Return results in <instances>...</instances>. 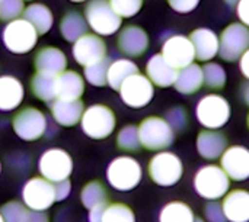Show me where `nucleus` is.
I'll return each instance as SVG.
<instances>
[{
  "instance_id": "nucleus-1",
  "label": "nucleus",
  "mask_w": 249,
  "mask_h": 222,
  "mask_svg": "<svg viewBox=\"0 0 249 222\" xmlns=\"http://www.w3.org/2000/svg\"><path fill=\"white\" fill-rule=\"evenodd\" d=\"M83 16L88 26L99 36H108L118 32L123 23V17L114 12L108 0H89Z\"/></svg>"
},
{
  "instance_id": "nucleus-2",
  "label": "nucleus",
  "mask_w": 249,
  "mask_h": 222,
  "mask_svg": "<svg viewBox=\"0 0 249 222\" xmlns=\"http://www.w3.org/2000/svg\"><path fill=\"white\" fill-rule=\"evenodd\" d=\"M194 188L201 198L207 201H217L226 196V193L229 192L231 179L222 167L216 164H209L201 167L196 173Z\"/></svg>"
},
{
  "instance_id": "nucleus-3",
  "label": "nucleus",
  "mask_w": 249,
  "mask_h": 222,
  "mask_svg": "<svg viewBox=\"0 0 249 222\" xmlns=\"http://www.w3.org/2000/svg\"><path fill=\"white\" fill-rule=\"evenodd\" d=\"M142 174L143 172L139 161L128 156L114 159L107 169V179L109 185L120 192L134 189L140 183Z\"/></svg>"
},
{
  "instance_id": "nucleus-4",
  "label": "nucleus",
  "mask_w": 249,
  "mask_h": 222,
  "mask_svg": "<svg viewBox=\"0 0 249 222\" xmlns=\"http://www.w3.org/2000/svg\"><path fill=\"white\" fill-rule=\"evenodd\" d=\"M139 137L142 147L150 151H160L172 145L175 140V131L165 121V118L149 116L140 122Z\"/></svg>"
},
{
  "instance_id": "nucleus-5",
  "label": "nucleus",
  "mask_w": 249,
  "mask_h": 222,
  "mask_svg": "<svg viewBox=\"0 0 249 222\" xmlns=\"http://www.w3.org/2000/svg\"><path fill=\"white\" fill-rule=\"evenodd\" d=\"M196 116L207 129L217 131L228 124L231 118V105L223 96L212 93L200 99L196 108Z\"/></svg>"
},
{
  "instance_id": "nucleus-6",
  "label": "nucleus",
  "mask_w": 249,
  "mask_h": 222,
  "mask_svg": "<svg viewBox=\"0 0 249 222\" xmlns=\"http://www.w3.org/2000/svg\"><path fill=\"white\" fill-rule=\"evenodd\" d=\"M149 176L159 186H174L177 185L184 173V166L181 159L169 151H160L152 157L149 161Z\"/></svg>"
},
{
  "instance_id": "nucleus-7",
  "label": "nucleus",
  "mask_w": 249,
  "mask_h": 222,
  "mask_svg": "<svg viewBox=\"0 0 249 222\" xmlns=\"http://www.w3.org/2000/svg\"><path fill=\"white\" fill-rule=\"evenodd\" d=\"M115 115L111 108L105 105H92L85 109L80 125L83 132L92 140H104L115 129Z\"/></svg>"
},
{
  "instance_id": "nucleus-8",
  "label": "nucleus",
  "mask_w": 249,
  "mask_h": 222,
  "mask_svg": "<svg viewBox=\"0 0 249 222\" xmlns=\"http://www.w3.org/2000/svg\"><path fill=\"white\" fill-rule=\"evenodd\" d=\"M38 32L25 19H15L3 29V44L13 54H26L36 45Z\"/></svg>"
},
{
  "instance_id": "nucleus-9",
  "label": "nucleus",
  "mask_w": 249,
  "mask_h": 222,
  "mask_svg": "<svg viewBox=\"0 0 249 222\" xmlns=\"http://www.w3.org/2000/svg\"><path fill=\"white\" fill-rule=\"evenodd\" d=\"M249 49V28L242 23L228 25L219 38V55L228 63L241 60Z\"/></svg>"
},
{
  "instance_id": "nucleus-10",
  "label": "nucleus",
  "mask_w": 249,
  "mask_h": 222,
  "mask_svg": "<svg viewBox=\"0 0 249 222\" xmlns=\"http://www.w3.org/2000/svg\"><path fill=\"white\" fill-rule=\"evenodd\" d=\"M15 134L23 141H35L44 137L48 128L47 116L36 108H25L19 111L12 121Z\"/></svg>"
},
{
  "instance_id": "nucleus-11",
  "label": "nucleus",
  "mask_w": 249,
  "mask_h": 222,
  "mask_svg": "<svg viewBox=\"0 0 249 222\" xmlns=\"http://www.w3.org/2000/svg\"><path fill=\"white\" fill-rule=\"evenodd\" d=\"M38 169L44 179L51 183H58L69 180L73 170V160L64 150L51 148L41 156Z\"/></svg>"
},
{
  "instance_id": "nucleus-12",
  "label": "nucleus",
  "mask_w": 249,
  "mask_h": 222,
  "mask_svg": "<svg viewBox=\"0 0 249 222\" xmlns=\"http://www.w3.org/2000/svg\"><path fill=\"white\" fill-rule=\"evenodd\" d=\"M22 201L31 211L42 212L47 211L55 202L54 183L44 177L29 179L22 189Z\"/></svg>"
},
{
  "instance_id": "nucleus-13",
  "label": "nucleus",
  "mask_w": 249,
  "mask_h": 222,
  "mask_svg": "<svg viewBox=\"0 0 249 222\" xmlns=\"http://www.w3.org/2000/svg\"><path fill=\"white\" fill-rule=\"evenodd\" d=\"M120 96L121 100L133 108L140 109L150 103L155 95L153 83L147 79V76H143L142 73L130 76L120 87Z\"/></svg>"
},
{
  "instance_id": "nucleus-14",
  "label": "nucleus",
  "mask_w": 249,
  "mask_h": 222,
  "mask_svg": "<svg viewBox=\"0 0 249 222\" xmlns=\"http://www.w3.org/2000/svg\"><path fill=\"white\" fill-rule=\"evenodd\" d=\"M162 57L177 70L191 65L196 60V51L188 36L172 35L162 45Z\"/></svg>"
},
{
  "instance_id": "nucleus-15",
  "label": "nucleus",
  "mask_w": 249,
  "mask_h": 222,
  "mask_svg": "<svg viewBox=\"0 0 249 222\" xmlns=\"http://www.w3.org/2000/svg\"><path fill=\"white\" fill-rule=\"evenodd\" d=\"M107 57V44L96 33H86L73 44V58L77 64L88 67Z\"/></svg>"
},
{
  "instance_id": "nucleus-16",
  "label": "nucleus",
  "mask_w": 249,
  "mask_h": 222,
  "mask_svg": "<svg viewBox=\"0 0 249 222\" xmlns=\"http://www.w3.org/2000/svg\"><path fill=\"white\" fill-rule=\"evenodd\" d=\"M220 167L232 180L244 182L249 179V150L242 145L226 148L220 157Z\"/></svg>"
},
{
  "instance_id": "nucleus-17",
  "label": "nucleus",
  "mask_w": 249,
  "mask_h": 222,
  "mask_svg": "<svg viewBox=\"0 0 249 222\" xmlns=\"http://www.w3.org/2000/svg\"><path fill=\"white\" fill-rule=\"evenodd\" d=\"M117 45L124 55L140 57L149 48V35L143 28L137 25H128L124 26L118 33Z\"/></svg>"
},
{
  "instance_id": "nucleus-18",
  "label": "nucleus",
  "mask_w": 249,
  "mask_h": 222,
  "mask_svg": "<svg viewBox=\"0 0 249 222\" xmlns=\"http://www.w3.org/2000/svg\"><path fill=\"white\" fill-rule=\"evenodd\" d=\"M34 67L36 73L55 77L66 71L67 58L64 52L55 47H44L41 48L34 58Z\"/></svg>"
},
{
  "instance_id": "nucleus-19",
  "label": "nucleus",
  "mask_w": 249,
  "mask_h": 222,
  "mask_svg": "<svg viewBox=\"0 0 249 222\" xmlns=\"http://www.w3.org/2000/svg\"><path fill=\"white\" fill-rule=\"evenodd\" d=\"M51 115L54 121L61 127H74L82 121L85 113V105L79 100H63L55 99L50 103Z\"/></svg>"
},
{
  "instance_id": "nucleus-20",
  "label": "nucleus",
  "mask_w": 249,
  "mask_h": 222,
  "mask_svg": "<svg viewBox=\"0 0 249 222\" xmlns=\"http://www.w3.org/2000/svg\"><path fill=\"white\" fill-rule=\"evenodd\" d=\"M226 220L231 222H249V192L236 189L228 192L222 202Z\"/></svg>"
},
{
  "instance_id": "nucleus-21",
  "label": "nucleus",
  "mask_w": 249,
  "mask_h": 222,
  "mask_svg": "<svg viewBox=\"0 0 249 222\" xmlns=\"http://www.w3.org/2000/svg\"><path fill=\"white\" fill-rule=\"evenodd\" d=\"M198 61H210L219 54V36L209 28H198L188 36Z\"/></svg>"
},
{
  "instance_id": "nucleus-22",
  "label": "nucleus",
  "mask_w": 249,
  "mask_h": 222,
  "mask_svg": "<svg viewBox=\"0 0 249 222\" xmlns=\"http://www.w3.org/2000/svg\"><path fill=\"white\" fill-rule=\"evenodd\" d=\"M54 84H55V99L79 100L85 92L83 77L73 70H66L61 74L55 76Z\"/></svg>"
},
{
  "instance_id": "nucleus-23",
  "label": "nucleus",
  "mask_w": 249,
  "mask_h": 222,
  "mask_svg": "<svg viewBox=\"0 0 249 222\" xmlns=\"http://www.w3.org/2000/svg\"><path fill=\"white\" fill-rule=\"evenodd\" d=\"M228 148V138L220 131L206 129L197 137V151L206 160L220 159Z\"/></svg>"
},
{
  "instance_id": "nucleus-24",
  "label": "nucleus",
  "mask_w": 249,
  "mask_h": 222,
  "mask_svg": "<svg viewBox=\"0 0 249 222\" xmlns=\"http://www.w3.org/2000/svg\"><path fill=\"white\" fill-rule=\"evenodd\" d=\"M146 76L158 87H169L175 84L178 70L169 65L162 54H156L146 64Z\"/></svg>"
},
{
  "instance_id": "nucleus-25",
  "label": "nucleus",
  "mask_w": 249,
  "mask_h": 222,
  "mask_svg": "<svg viewBox=\"0 0 249 222\" xmlns=\"http://www.w3.org/2000/svg\"><path fill=\"white\" fill-rule=\"evenodd\" d=\"M25 96L22 83L13 76H0V111L10 112L16 109Z\"/></svg>"
},
{
  "instance_id": "nucleus-26",
  "label": "nucleus",
  "mask_w": 249,
  "mask_h": 222,
  "mask_svg": "<svg viewBox=\"0 0 249 222\" xmlns=\"http://www.w3.org/2000/svg\"><path fill=\"white\" fill-rule=\"evenodd\" d=\"M203 84H204L203 67L193 63L191 65L182 70H178V76H177L174 86L177 92L182 95H193V93H197Z\"/></svg>"
},
{
  "instance_id": "nucleus-27",
  "label": "nucleus",
  "mask_w": 249,
  "mask_h": 222,
  "mask_svg": "<svg viewBox=\"0 0 249 222\" xmlns=\"http://www.w3.org/2000/svg\"><path fill=\"white\" fill-rule=\"evenodd\" d=\"M0 214L4 222H48V217L45 214L31 211L19 201L4 204L0 208Z\"/></svg>"
},
{
  "instance_id": "nucleus-28",
  "label": "nucleus",
  "mask_w": 249,
  "mask_h": 222,
  "mask_svg": "<svg viewBox=\"0 0 249 222\" xmlns=\"http://www.w3.org/2000/svg\"><path fill=\"white\" fill-rule=\"evenodd\" d=\"M23 19L28 20L38 32V35H45L54 23L53 12L48 6L42 3H32L28 7H25Z\"/></svg>"
},
{
  "instance_id": "nucleus-29",
  "label": "nucleus",
  "mask_w": 249,
  "mask_h": 222,
  "mask_svg": "<svg viewBox=\"0 0 249 222\" xmlns=\"http://www.w3.org/2000/svg\"><path fill=\"white\" fill-rule=\"evenodd\" d=\"M60 32L69 42H76L79 38L88 33V22L85 16L76 10L67 12L60 20Z\"/></svg>"
},
{
  "instance_id": "nucleus-30",
  "label": "nucleus",
  "mask_w": 249,
  "mask_h": 222,
  "mask_svg": "<svg viewBox=\"0 0 249 222\" xmlns=\"http://www.w3.org/2000/svg\"><path fill=\"white\" fill-rule=\"evenodd\" d=\"M140 73L139 71V67L136 63H133L131 60L128 58H120L114 63H111L109 68H108V77H107V81L109 84V87L112 90H120L121 84L133 74H137Z\"/></svg>"
},
{
  "instance_id": "nucleus-31",
  "label": "nucleus",
  "mask_w": 249,
  "mask_h": 222,
  "mask_svg": "<svg viewBox=\"0 0 249 222\" xmlns=\"http://www.w3.org/2000/svg\"><path fill=\"white\" fill-rule=\"evenodd\" d=\"M55 77L45 76V74H34L31 79V92L32 95L42 100L47 102L48 105L55 100Z\"/></svg>"
},
{
  "instance_id": "nucleus-32",
  "label": "nucleus",
  "mask_w": 249,
  "mask_h": 222,
  "mask_svg": "<svg viewBox=\"0 0 249 222\" xmlns=\"http://www.w3.org/2000/svg\"><path fill=\"white\" fill-rule=\"evenodd\" d=\"M194 220L191 206L179 201L166 204L159 215V222H194Z\"/></svg>"
},
{
  "instance_id": "nucleus-33",
  "label": "nucleus",
  "mask_w": 249,
  "mask_h": 222,
  "mask_svg": "<svg viewBox=\"0 0 249 222\" xmlns=\"http://www.w3.org/2000/svg\"><path fill=\"white\" fill-rule=\"evenodd\" d=\"M80 201H82L83 206H86L88 209H92V208H95L96 205H101V204H107L108 202V193H107L105 186L98 180L89 182L82 189Z\"/></svg>"
},
{
  "instance_id": "nucleus-34",
  "label": "nucleus",
  "mask_w": 249,
  "mask_h": 222,
  "mask_svg": "<svg viewBox=\"0 0 249 222\" xmlns=\"http://www.w3.org/2000/svg\"><path fill=\"white\" fill-rule=\"evenodd\" d=\"M111 63L108 60V57H105L104 60L95 63V64H90L88 67H85V79L88 83H90L92 86H96V87H102L105 84H108L107 81V77H108V68H109Z\"/></svg>"
},
{
  "instance_id": "nucleus-35",
  "label": "nucleus",
  "mask_w": 249,
  "mask_h": 222,
  "mask_svg": "<svg viewBox=\"0 0 249 222\" xmlns=\"http://www.w3.org/2000/svg\"><path fill=\"white\" fill-rule=\"evenodd\" d=\"M117 145L120 150L136 153L142 148L140 137H139V127L127 125L124 127L117 135Z\"/></svg>"
},
{
  "instance_id": "nucleus-36",
  "label": "nucleus",
  "mask_w": 249,
  "mask_h": 222,
  "mask_svg": "<svg viewBox=\"0 0 249 222\" xmlns=\"http://www.w3.org/2000/svg\"><path fill=\"white\" fill-rule=\"evenodd\" d=\"M203 76H204V84L209 89L220 90L226 84V71L217 63H207L203 67Z\"/></svg>"
},
{
  "instance_id": "nucleus-37",
  "label": "nucleus",
  "mask_w": 249,
  "mask_h": 222,
  "mask_svg": "<svg viewBox=\"0 0 249 222\" xmlns=\"http://www.w3.org/2000/svg\"><path fill=\"white\" fill-rule=\"evenodd\" d=\"M102 222H136L134 212L125 204H108Z\"/></svg>"
},
{
  "instance_id": "nucleus-38",
  "label": "nucleus",
  "mask_w": 249,
  "mask_h": 222,
  "mask_svg": "<svg viewBox=\"0 0 249 222\" xmlns=\"http://www.w3.org/2000/svg\"><path fill=\"white\" fill-rule=\"evenodd\" d=\"M25 12L23 0H0V20L12 22Z\"/></svg>"
},
{
  "instance_id": "nucleus-39",
  "label": "nucleus",
  "mask_w": 249,
  "mask_h": 222,
  "mask_svg": "<svg viewBox=\"0 0 249 222\" xmlns=\"http://www.w3.org/2000/svg\"><path fill=\"white\" fill-rule=\"evenodd\" d=\"M114 12L121 17H133L143 6V0H108Z\"/></svg>"
},
{
  "instance_id": "nucleus-40",
  "label": "nucleus",
  "mask_w": 249,
  "mask_h": 222,
  "mask_svg": "<svg viewBox=\"0 0 249 222\" xmlns=\"http://www.w3.org/2000/svg\"><path fill=\"white\" fill-rule=\"evenodd\" d=\"M165 121L171 125V128H172L174 131H177V132L185 131V128H187V125H188V115H187L185 108H182V106L171 108V109L166 112Z\"/></svg>"
},
{
  "instance_id": "nucleus-41",
  "label": "nucleus",
  "mask_w": 249,
  "mask_h": 222,
  "mask_svg": "<svg viewBox=\"0 0 249 222\" xmlns=\"http://www.w3.org/2000/svg\"><path fill=\"white\" fill-rule=\"evenodd\" d=\"M204 217L207 218L209 222H226V217L223 212V206L222 204H219L217 201H210L206 208H204Z\"/></svg>"
},
{
  "instance_id": "nucleus-42",
  "label": "nucleus",
  "mask_w": 249,
  "mask_h": 222,
  "mask_svg": "<svg viewBox=\"0 0 249 222\" xmlns=\"http://www.w3.org/2000/svg\"><path fill=\"white\" fill-rule=\"evenodd\" d=\"M200 0H168L171 9L178 13H190L198 6Z\"/></svg>"
},
{
  "instance_id": "nucleus-43",
  "label": "nucleus",
  "mask_w": 249,
  "mask_h": 222,
  "mask_svg": "<svg viewBox=\"0 0 249 222\" xmlns=\"http://www.w3.org/2000/svg\"><path fill=\"white\" fill-rule=\"evenodd\" d=\"M54 190H55V201L57 202L64 201L70 195V190H71L70 180H63V182L54 183Z\"/></svg>"
},
{
  "instance_id": "nucleus-44",
  "label": "nucleus",
  "mask_w": 249,
  "mask_h": 222,
  "mask_svg": "<svg viewBox=\"0 0 249 222\" xmlns=\"http://www.w3.org/2000/svg\"><path fill=\"white\" fill-rule=\"evenodd\" d=\"M236 15L241 23L249 28V0H239L236 7Z\"/></svg>"
},
{
  "instance_id": "nucleus-45",
  "label": "nucleus",
  "mask_w": 249,
  "mask_h": 222,
  "mask_svg": "<svg viewBox=\"0 0 249 222\" xmlns=\"http://www.w3.org/2000/svg\"><path fill=\"white\" fill-rule=\"evenodd\" d=\"M107 205H108V202H107V204L96 205L95 208L89 209V222H102L104 211H105Z\"/></svg>"
},
{
  "instance_id": "nucleus-46",
  "label": "nucleus",
  "mask_w": 249,
  "mask_h": 222,
  "mask_svg": "<svg viewBox=\"0 0 249 222\" xmlns=\"http://www.w3.org/2000/svg\"><path fill=\"white\" fill-rule=\"evenodd\" d=\"M239 67H241V71H242L244 77L248 79L249 81V49L241 57V60H239Z\"/></svg>"
},
{
  "instance_id": "nucleus-47",
  "label": "nucleus",
  "mask_w": 249,
  "mask_h": 222,
  "mask_svg": "<svg viewBox=\"0 0 249 222\" xmlns=\"http://www.w3.org/2000/svg\"><path fill=\"white\" fill-rule=\"evenodd\" d=\"M241 96H242L244 102L249 106V81L244 83V84L241 86Z\"/></svg>"
},
{
  "instance_id": "nucleus-48",
  "label": "nucleus",
  "mask_w": 249,
  "mask_h": 222,
  "mask_svg": "<svg viewBox=\"0 0 249 222\" xmlns=\"http://www.w3.org/2000/svg\"><path fill=\"white\" fill-rule=\"evenodd\" d=\"M229 6H235V4H238L239 3V0H225Z\"/></svg>"
},
{
  "instance_id": "nucleus-49",
  "label": "nucleus",
  "mask_w": 249,
  "mask_h": 222,
  "mask_svg": "<svg viewBox=\"0 0 249 222\" xmlns=\"http://www.w3.org/2000/svg\"><path fill=\"white\" fill-rule=\"evenodd\" d=\"M70 1H73V3H82V1H86V0H70Z\"/></svg>"
},
{
  "instance_id": "nucleus-50",
  "label": "nucleus",
  "mask_w": 249,
  "mask_h": 222,
  "mask_svg": "<svg viewBox=\"0 0 249 222\" xmlns=\"http://www.w3.org/2000/svg\"><path fill=\"white\" fill-rule=\"evenodd\" d=\"M194 222H204V221H203V218H196Z\"/></svg>"
},
{
  "instance_id": "nucleus-51",
  "label": "nucleus",
  "mask_w": 249,
  "mask_h": 222,
  "mask_svg": "<svg viewBox=\"0 0 249 222\" xmlns=\"http://www.w3.org/2000/svg\"><path fill=\"white\" fill-rule=\"evenodd\" d=\"M247 124H248V128H249V115H248V118H247Z\"/></svg>"
},
{
  "instance_id": "nucleus-52",
  "label": "nucleus",
  "mask_w": 249,
  "mask_h": 222,
  "mask_svg": "<svg viewBox=\"0 0 249 222\" xmlns=\"http://www.w3.org/2000/svg\"><path fill=\"white\" fill-rule=\"evenodd\" d=\"M0 222H4L3 221V217H1V214H0Z\"/></svg>"
},
{
  "instance_id": "nucleus-53",
  "label": "nucleus",
  "mask_w": 249,
  "mask_h": 222,
  "mask_svg": "<svg viewBox=\"0 0 249 222\" xmlns=\"http://www.w3.org/2000/svg\"><path fill=\"white\" fill-rule=\"evenodd\" d=\"M0 170H1V166H0Z\"/></svg>"
},
{
  "instance_id": "nucleus-54",
  "label": "nucleus",
  "mask_w": 249,
  "mask_h": 222,
  "mask_svg": "<svg viewBox=\"0 0 249 222\" xmlns=\"http://www.w3.org/2000/svg\"><path fill=\"white\" fill-rule=\"evenodd\" d=\"M23 1H25V0H23ZM29 1H31V0H29Z\"/></svg>"
}]
</instances>
